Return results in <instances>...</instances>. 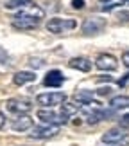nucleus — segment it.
Returning a JSON list of instances; mask_svg holds the SVG:
<instances>
[{"instance_id":"nucleus-1","label":"nucleus","mask_w":129,"mask_h":146,"mask_svg":"<svg viewBox=\"0 0 129 146\" xmlns=\"http://www.w3.org/2000/svg\"><path fill=\"white\" fill-rule=\"evenodd\" d=\"M45 16V11L36 4H29L25 9H22L18 15L13 18V27L22 31H29L40 25L41 18Z\"/></svg>"},{"instance_id":"nucleus-2","label":"nucleus","mask_w":129,"mask_h":146,"mask_svg":"<svg viewBox=\"0 0 129 146\" xmlns=\"http://www.w3.org/2000/svg\"><path fill=\"white\" fill-rule=\"evenodd\" d=\"M129 139V130L124 126H115L109 128L102 135V143L108 146H124Z\"/></svg>"},{"instance_id":"nucleus-3","label":"nucleus","mask_w":129,"mask_h":146,"mask_svg":"<svg viewBox=\"0 0 129 146\" xmlns=\"http://www.w3.org/2000/svg\"><path fill=\"white\" fill-rule=\"evenodd\" d=\"M38 105L45 106V108H54V106H61L66 101L65 92H43L36 96Z\"/></svg>"},{"instance_id":"nucleus-4","label":"nucleus","mask_w":129,"mask_h":146,"mask_svg":"<svg viewBox=\"0 0 129 146\" xmlns=\"http://www.w3.org/2000/svg\"><path fill=\"white\" fill-rule=\"evenodd\" d=\"M36 115L41 123H45V125H48V126H61L68 121L66 115H63L61 112L58 114V112H54L52 108H41V110H38Z\"/></svg>"},{"instance_id":"nucleus-5","label":"nucleus","mask_w":129,"mask_h":146,"mask_svg":"<svg viewBox=\"0 0 129 146\" xmlns=\"http://www.w3.org/2000/svg\"><path fill=\"white\" fill-rule=\"evenodd\" d=\"M77 27V22L72 18H50L47 24V31L52 35H61V33H68Z\"/></svg>"},{"instance_id":"nucleus-6","label":"nucleus","mask_w":129,"mask_h":146,"mask_svg":"<svg viewBox=\"0 0 129 146\" xmlns=\"http://www.w3.org/2000/svg\"><path fill=\"white\" fill-rule=\"evenodd\" d=\"M5 106H7L9 112H13L16 115H27L32 110V103L25 98H13L5 103Z\"/></svg>"},{"instance_id":"nucleus-7","label":"nucleus","mask_w":129,"mask_h":146,"mask_svg":"<svg viewBox=\"0 0 129 146\" xmlns=\"http://www.w3.org/2000/svg\"><path fill=\"white\" fill-rule=\"evenodd\" d=\"M106 27V20L104 18H99V16H90L83 22V33L84 35H99L102 33V29Z\"/></svg>"},{"instance_id":"nucleus-8","label":"nucleus","mask_w":129,"mask_h":146,"mask_svg":"<svg viewBox=\"0 0 129 146\" xmlns=\"http://www.w3.org/2000/svg\"><path fill=\"white\" fill-rule=\"evenodd\" d=\"M95 65H97L99 70L111 72V70H117V67H119V60H117L113 54L102 52V54L97 56V60H95Z\"/></svg>"},{"instance_id":"nucleus-9","label":"nucleus","mask_w":129,"mask_h":146,"mask_svg":"<svg viewBox=\"0 0 129 146\" xmlns=\"http://www.w3.org/2000/svg\"><path fill=\"white\" fill-rule=\"evenodd\" d=\"M58 133H59V126L45 125V126H32L29 137L31 139H50V137L58 135Z\"/></svg>"},{"instance_id":"nucleus-10","label":"nucleus","mask_w":129,"mask_h":146,"mask_svg":"<svg viewBox=\"0 0 129 146\" xmlns=\"http://www.w3.org/2000/svg\"><path fill=\"white\" fill-rule=\"evenodd\" d=\"M45 87H52V88H59L61 85L65 83V76H63V72L58 70V69H54V70H48V74L45 76Z\"/></svg>"},{"instance_id":"nucleus-11","label":"nucleus","mask_w":129,"mask_h":146,"mask_svg":"<svg viewBox=\"0 0 129 146\" xmlns=\"http://www.w3.org/2000/svg\"><path fill=\"white\" fill-rule=\"evenodd\" d=\"M32 117L29 115H16L13 121H11V128L14 132H25V130H31L32 128Z\"/></svg>"},{"instance_id":"nucleus-12","label":"nucleus","mask_w":129,"mask_h":146,"mask_svg":"<svg viewBox=\"0 0 129 146\" xmlns=\"http://www.w3.org/2000/svg\"><path fill=\"white\" fill-rule=\"evenodd\" d=\"M32 81H36V72H31V70H20L13 76V83L18 87L25 85V83H32Z\"/></svg>"},{"instance_id":"nucleus-13","label":"nucleus","mask_w":129,"mask_h":146,"mask_svg":"<svg viewBox=\"0 0 129 146\" xmlns=\"http://www.w3.org/2000/svg\"><path fill=\"white\" fill-rule=\"evenodd\" d=\"M68 67L70 69H75V70H81V72H88L92 69V61L88 58H83V56H77V58H72L68 61Z\"/></svg>"},{"instance_id":"nucleus-14","label":"nucleus","mask_w":129,"mask_h":146,"mask_svg":"<svg viewBox=\"0 0 129 146\" xmlns=\"http://www.w3.org/2000/svg\"><path fill=\"white\" fill-rule=\"evenodd\" d=\"M109 108L111 110H120V108H129V96H115L109 99Z\"/></svg>"},{"instance_id":"nucleus-15","label":"nucleus","mask_w":129,"mask_h":146,"mask_svg":"<svg viewBox=\"0 0 129 146\" xmlns=\"http://www.w3.org/2000/svg\"><path fill=\"white\" fill-rule=\"evenodd\" d=\"M75 101L81 105H90L93 101V92L92 90H79L75 92Z\"/></svg>"},{"instance_id":"nucleus-16","label":"nucleus","mask_w":129,"mask_h":146,"mask_svg":"<svg viewBox=\"0 0 129 146\" xmlns=\"http://www.w3.org/2000/svg\"><path fill=\"white\" fill-rule=\"evenodd\" d=\"M79 108H81V106L77 105V103H68V101H65V103L61 105V114L66 115V117H70V115L77 114V112H79Z\"/></svg>"},{"instance_id":"nucleus-17","label":"nucleus","mask_w":129,"mask_h":146,"mask_svg":"<svg viewBox=\"0 0 129 146\" xmlns=\"http://www.w3.org/2000/svg\"><path fill=\"white\" fill-rule=\"evenodd\" d=\"M29 4H32L31 0H7L4 5L5 9H18V7H27Z\"/></svg>"},{"instance_id":"nucleus-18","label":"nucleus","mask_w":129,"mask_h":146,"mask_svg":"<svg viewBox=\"0 0 129 146\" xmlns=\"http://www.w3.org/2000/svg\"><path fill=\"white\" fill-rule=\"evenodd\" d=\"M119 126H124V128L129 126V114H124V115L120 117V125Z\"/></svg>"},{"instance_id":"nucleus-19","label":"nucleus","mask_w":129,"mask_h":146,"mask_svg":"<svg viewBox=\"0 0 129 146\" xmlns=\"http://www.w3.org/2000/svg\"><path fill=\"white\" fill-rule=\"evenodd\" d=\"M72 7L74 9H83L84 7V0H72Z\"/></svg>"},{"instance_id":"nucleus-20","label":"nucleus","mask_w":129,"mask_h":146,"mask_svg":"<svg viewBox=\"0 0 129 146\" xmlns=\"http://www.w3.org/2000/svg\"><path fill=\"white\" fill-rule=\"evenodd\" d=\"M119 22H129V13L120 11V13H119Z\"/></svg>"},{"instance_id":"nucleus-21","label":"nucleus","mask_w":129,"mask_h":146,"mask_svg":"<svg viewBox=\"0 0 129 146\" xmlns=\"http://www.w3.org/2000/svg\"><path fill=\"white\" fill-rule=\"evenodd\" d=\"M109 92H111V88H109V87H106V88H99V90H97L99 96H108Z\"/></svg>"},{"instance_id":"nucleus-22","label":"nucleus","mask_w":129,"mask_h":146,"mask_svg":"<svg viewBox=\"0 0 129 146\" xmlns=\"http://www.w3.org/2000/svg\"><path fill=\"white\" fill-rule=\"evenodd\" d=\"M122 61H124V65L129 69V50H126V52L122 54Z\"/></svg>"},{"instance_id":"nucleus-23","label":"nucleus","mask_w":129,"mask_h":146,"mask_svg":"<svg viewBox=\"0 0 129 146\" xmlns=\"http://www.w3.org/2000/svg\"><path fill=\"white\" fill-rule=\"evenodd\" d=\"M127 83H129V74H126L122 80H119V85H120V87H126Z\"/></svg>"},{"instance_id":"nucleus-24","label":"nucleus","mask_w":129,"mask_h":146,"mask_svg":"<svg viewBox=\"0 0 129 146\" xmlns=\"http://www.w3.org/2000/svg\"><path fill=\"white\" fill-rule=\"evenodd\" d=\"M4 125H5V115L0 112V128H4Z\"/></svg>"},{"instance_id":"nucleus-25","label":"nucleus","mask_w":129,"mask_h":146,"mask_svg":"<svg viewBox=\"0 0 129 146\" xmlns=\"http://www.w3.org/2000/svg\"><path fill=\"white\" fill-rule=\"evenodd\" d=\"M117 5H119V4H109V5H104V11H111V9H113V7H117Z\"/></svg>"},{"instance_id":"nucleus-26","label":"nucleus","mask_w":129,"mask_h":146,"mask_svg":"<svg viewBox=\"0 0 129 146\" xmlns=\"http://www.w3.org/2000/svg\"><path fill=\"white\" fill-rule=\"evenodd\" d=\"M124 2H127V4H129V0H124Z\"/></svg>"}]
</instances>
